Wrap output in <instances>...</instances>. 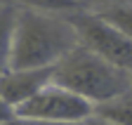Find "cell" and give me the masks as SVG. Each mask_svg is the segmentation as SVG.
<instances>
[{
	"instance_id": "1",
	"label": "cell",
	"mask_w": 132,
	"mask_h": 125,
	"mask_svg": "<svg viewBox=\"0 0 132 125\" xmlns=\"http://www.w3.org/2000/svg\"><path fill=\"white\" fill-rule=\"evenodd\" d=\"M78 45V31L69 21V17H61L43 7L21 5L16 14L10 71L54 69Z\"/></svg>"
},
{
	"instance_id": "2",
	"label": "cell",
	"mask_w": 132,
	"mask_h": 125,
	"mask_svg": "<svg viewBox=\"0 0 132 125\" xmlns=\"http://www.w3.org/2000/svg\"><path fill=\"white\" fill-rule=\"evenodd\" d=\"M52 83L87 99L94 109L132 92V76L127 71L104 61L82 45L69 52L52 69Z\"/></svg>"
},
{
	"instance_id": "3",
	"label": "cell",
	"mask_w": 132,
	"mask_h": 125,
	"mask_svg": "<svg viewBox=\"0 0 132 125\" xmlns=\"http://www.w3.org/2000/svg\"><path fill=\"white\" fill-rule=\"evenodd\" d=\"M69 21L76 26L80 45L102 57L104 61L132 73V38L125 36L120 28H116L106 19H102L94 12L76 10Z\"/></svg>"
},
{
	"instance_id": "4",
	"label": "cell",
	"mask_w": 132,
	"mask_h": 125,
	"mask_svg": "<svg viewBox=\"0 0 132 125\" xmlns=\"http://www.w3.org/2000/svg\"><path fill=\"white\" fill-rule=\"evenodd\" d=\"M97 109L57 83H50L40 90L31 102L16 109V118L24 120H43V123H61V125H85L94 118Z\"/></svg>"
},
{
	"instance_id": "5",
	"label": "cell",
	"mask_w": 132,
	"mask_h": 125,
	"mask_svg": "<svg viewBox=\"0 0 132 125\" xmlns=\"http://www.w3.org/2000/svg\"><path fill=\"white\" fill-rule=\"evenodd\" d=\"M52 83V69H36V71H7L0 78V95L14 109L31 102L40 90Z\"/></svg>"
},
{
	"instance_id": "6",
	"label": "cell",
	"mask_w": 132,
	"mask_h": 125,
	"mask_svg": "<svg viewBox=\"0 0 132 125\" xmlns=\"http://www.w3.org/2000/svg\"><path fill=\"white\" fill-rule=\"evenodd\" d=\"M19 5H0V78L12 69V47Z\"/></svg>"
},
{
	"instance_id": "7",
	"label": "cell",
	"mask_w": 132,
	"mask_h": 125,
	"mask_svg": "<svg viewBox=\"0 0 132 125\" xmlns=\"http://www.w3.org/2000/svg\"><path fill=\"white\" fill-rule=\"evenodd\" d=\"M94 116L102 120H109L113 125H132V92L123 95L120 99H116L111 104L97 106Z\"/></svg>"
},
{
	"instance_id": "8",
	"label": "cell",
	"mask_w": 132,
	"mask_h": 125,
	"mask_svg": "<svg viewBox=\"0 0 132 125\" xmlns=\"http://www.w3.org/2000/svg\"><path fill=\"white\" fill-rule=\"evenodd\" d=\"M94 14H99L102 19H106L109 24H113L116 28H120L125 36L132 38V5L125 3H113V5H102L94 7Z\"/></svg>"
},
{
	"instance_id": "9",
	"label": "cell",
	"mask_w": 132,
	"mask_h": 125,
	"mask_svg": "<svg viewBox=\"0 0 132 125\" xmlns=\"http://www.w3.org/2000/svg\"><path fill=\"white\" fill-rule=\"evenodd\" d=\"M14 118H16V109L10 106V104L5 102V97L0 95V125H7V123H12Z\"/></svg>"
},
{
	"instance_id": "10",
	"label": "cell",
	"mask_w": 132,
	"mask_h": 125,
	"mask_svg": "<svg viewBox=\"0 0 132 125\" xmlns=\"http://www.w3.org/2000/svg\"><path fill=\"white\" fill-rule=\"evenodd\" d=\"M7 125H61V123H43V120H24V118H14Z\"/></svg>"
},
{
	"instance_id": "11",
	"label": "cell",
	"mask_w": 132,
	"mask_h": 125,
	"mask_svg": "<svg viewBox=\"0 0 132 125\" xmlns=\"http://www.w3.org/2000/svg\"><path fill=\"white\" fill-rule=\"evenodd\" d=\"M85 125H113V123H109V120H102V118H97V116H94V118H90Z\"/></svg>"
},
{
	"instance_id": "12",
	"label": "cell",
	"mask_w": 132,
	"mask_h": 125,
	"mask_svg": "<svg viewBox=\"0 0 132 125\" xmlns=\"http://www.w3.org/2000/svg\"><path fill=\"white\" fill-rule=\"evenodd\" d=\"M130 76H132V73H130Z\"/></svg>"
}]
</instances>
